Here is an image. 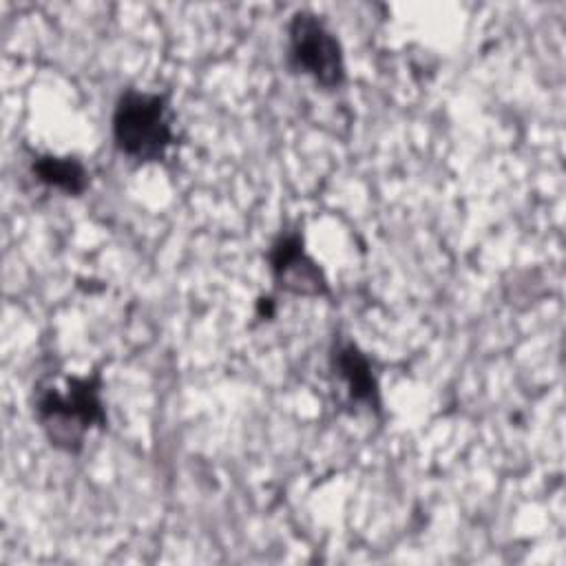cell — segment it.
Masks as SVG:
<instances>
[{
  "label": "cell",
  "mask_w": 566,
  "mask_h": 566,
  "mask_svg": "<svg viewBox=\"0 0 566 566\" xmlns=\"http://www.w3.org/2000/svg\"><path fill=\"white\" fill-rule=\"evenodd\" d=\"M117 148L135 161H159L175 139L168 97L126 88L113 111Z\"/></svg>",
  "instance_id": "7a4b0ae2"
},
{
  "label": "cell",
  "mask_w": 566,
  "mask_h": 566,
  "mask_svg": "<svg viewBox=\"0 0 566 566\" xmlns=\"http://www.w3.org/2000/svg\"><path fill=\"white\" fill-rule=\"evenodd\" d=\"M31 170L38 181L66 195H82L88 188V170L77 157L38 155L33 157Z\"/></svg>",
  "instance_id": "8992f818"
},
{
  "label": "cell",
  "mask_w": 566,
  "mask_h": 566,
  "mask_svg": "<svg viewBox=\"0 0 566 566\" xmlns=\"http://www.w3.org/2000/svg\"><path fill=\"white\" fill-rule=\"evenodd\" d=\"M290 66L310 75L323 88L345 82V60L338 38L312 11H296L287 27Z\"/></svg>",
  "instance_id": "3957f363"
},
{
  "label": "cell",
  "mask_w": 566,
  "mask_h": 566,
  "mask_svg": "<svg viewBox=\"0 0 566 566\" xmlns=\"http://www.w3.org/2000/svg\"><path fill=\"white\" fill-rule=\"evenodd\" d=\"M270 270L274 283L298 296H327L329 285L318 263L305 252L298 230L283 232L270 248Z\"/></svg>",
  "instance_id": "277c9868"
},
{
  "label": "cell",
  "mask_w": 566,
  "mask_h": 566,
  "mask_svg": "<svg viewBox=\"0 0 566 566\" xmlns=\"http://www.w3.org/2000/svg\"><path fill=\"white\" fill-rule=\"evenodd\" d=\"M332 371L340 378L352 402L380 411L378 378L374 374L369 356L349 338H338L329 354Z\"/></svg>",
  "instance_id": "5b68a950"
},
{
  "label": "cell",
  "mask_w": 566,
  "mask_h": 566,
  "mask_svg": "<svg viewBox=\"0 0 566 566\" xmlns=\"http://www.w3.org/2000/svg\"><path fill=\"white\" fill-rule=\"evenodd\" d=\"M35 418L46 440L66 453H80L84 436L93 427L106 424V409L102 400V374L71 376L64 389L42 380L33 396Z\"/></svg>",
  "instance_id": "6da1fadb"
}]
</instances>
